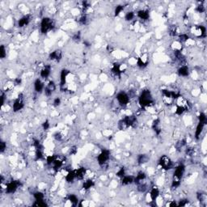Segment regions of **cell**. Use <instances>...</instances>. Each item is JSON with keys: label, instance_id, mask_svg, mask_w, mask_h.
<instances>
[{"label": "cell", "instance_id": "1", "mask_svg": "<svg viewBox=\"0 0 207 207\" xmlns=\"http://www.w3.org/2000/svg\"><path fill=\"white\" fill-rule=\"evenodd\" d=\"M138 102H139V105H141V107H143V108L152 105L153 103H154V100H153L152 95L151 93V91L149 90H143L139 96Z\"/></svg>", "mask_w": 207, "mask_h": 207}, {"label": "cell", "instance_id": "2", "mask_svg": "<svg viewBox=\"0 0 207 207\" xmlns=\"http://www.w3.org/2000/svg\"><path fill=\"white\" fill-rule=\"evenodd\" d=\"M54 22L49 17H43L40 21V30L42 34H46L54 28Z\"/></svg>", "mask_w": 207, "mask_h": 207}, {"label": "cell", "instance_id": "3", "mask_svg": "<svg viewBox=\"0 0 207 207\" xmlns=\"http://www.w3.org/2000/svg\"><path fill=\"white\" fill-rule=\"evenodd\" d=\"M109 160H110V151L107 149L103 150L97 157V162L99 165L101 167L105 166Z\"/></svg>", "mask_w": 207, "mask_h": 207}, {"label": "cell", "instance_id": "4", "mask_svg": "<svg viewBox=\"0 0 207 207\" xmlns=\"http://www.w3.org/2000/svg\"><path fill=\"white\" fill-rule=\"evenodd\" d=\"M159 164H160V167L164 170H167V171L173 168V162L167 155H162L160 157Z\"/></svg>", "mask_w": 207, "mask_h": 207}, {"label": "cell", "instance_id": "5", "mask_svg": "<svg viewBox=\"0 0 207 207\" xmlns=\"http://www.w3.org/2000/svg\"><path fill=\"white\" fill-rule=\"evenodd\" d=\"M24 107V97L23 94H20L17 98L15 99L12 105V109L15 113L20 111Z\"/></svg>", "mask_w": 207, "mask_h": 207}, {"label": "cell", "instance_id": "6", "mask_svg": "<svg viewBox=\"0 0 207 207\" xmlns=\"http://www.w3.org/2000/svg\"><path fill=\"white\" fill-rule=\"evenodd\" d=\"M185 166L183 164H180L178 166L174 169L172 180L181 181V179L182 177H183L184 174H185Z\"/></svg>", "mask_w": 207, "mask_h": 207}, {"label": "cell", "instance_id": "7", "mask_svg": "<svg viewBox=\"0 0 207 207\" xmlns=\"http://www.w3.org/2000/svg\"><path fill=\"white\" fill-rule=\"evenodd\" d=\"M116 99L121 106H126L130 100V98L128 93L125 92V91H121L119 93H117Z\"/></svg>", "mask_w": 207, "mask_h": 207}, {"label": "cell", "instance_id": "8", "mask_svg": "<svg viewBox=\"0 0 207 207\" xmlns=\"http://www.w3.org/2000/svg\"><path fill=\"white\" fill-rule=\"evenodd\" d=\"M20 185V181H12L6 184V193L7 194H13L16 192V190Z\"/></svg>", "mask_w": 207, "mask_h": 207}, {"label": "cell", "instance_id": "9", "mask_svg": "<svg viewBox=\"0 0 207 207\" xmlns=\"http://www.w3.org/2000/svg\"><path fill=\"white\" fill-rule=\"evenodd\" d=\"M56 88H57L56 84H55L53 80H50V81L48 83L47 85L45 86V89H44V94H45V96L49 97V96H51V95H53L54 91H56Z\"/></svg>", "mask_w": 207, "mask_h": 207}, {"label": "cell", "instance_id": "10", "mask_svg": "<svg viewBox=\"0 0 207 207\" xmlns=\"http://www.w3.org/2000/svg\"><path fill=\"white\" fill-rule=\"evenodd\" d=\"M52 66L50 65H45L40 71V77L41 79H46L51 75Z\"/></svg>", "mask_w": 207, "mask_h": 207}, {"label": "cell", "instance_id": "11", "mask_svg": "<svg viewBox=\"0 0 207 207\" xmlns=\"http://www.w3.org/2000/svg\"><path fill=\"white\" fill-rule=\"evenodd\" d=\"M33 86H34V90H35L36 93H41L42 91H44V89H45V87L44 82L40 78L36 79L35 80Z\"/></svg>", "mask_w": 207, "mask_h": 207}, {"label": "cell", "instance_id": "12", "mask_svg": "<svg viewBox=\"0 0 207 207\" xmlns=\"http://www.w3.org/2000/svg\"><path fill=\"white\" fill-rule=\"evenodd\" d=\"M30 22H31V15L28 14L23 15L18 20V27L19 28H24L25 26L29 25Z\"/></svg>", "mask_w": 207, "mask_h": 207}, {"label": "cell", "instance_id": "13", "mask_svg": "<svg viewBox=\"0 0 207 207\" xmlns=\"http://www.w3.org/2000/svg\"><path fill=\"white\" fill-rule=\"evenodd\" d=\"M194 33L197 36L201 37V38L206 37V29L203 25L197 26L194 29Z\"/></svg>", "mask_w": 207, "mask_h": 207}, {"label": "cell", "instance_id": "14", "mask_svg": "<svg viewBox=\"0 0 207 207\" xmlns=\"http://www.w3.org/2000/svg\"><path fill=\"white\" fill-rule=\"evenodd\" d=\"M177 73H178L179 76L183 77V78H185V77H188L190 74V70H189V66L187 65H184V66H181L180 68L177 70Z\"/></svg>", "mask_w": 207, "mask_h": 207}, {"label": "cell", "instance_id": "15", "mask_svg": "<svg viewBox=\"0 0 207 207\" xmlns=\"http://www.w3.org/2000/svg\"><path fill=\"white\" fill-rule=\"evenodd\" d=\"M70 71L68 70L63 69L60 73V87L61 88H63L65 87L66 82V78L69 75Z\"/></svg>", "mask_w": 207, "mask_h": 207}, {"label": "cell", "instance_id": "16", "mask_svg": "<svg viewBox=\"0 0 207 207\" xmlns=\"http://www.w3.org/2000/svg\"><path fill=\"white\" fill-rule=\"evenodd\" d=\"M62 52L59 49L53 51L49 54V59L52 61H55V62H60V60L62 59Z\"/></svg>", "mask_w": 207, "mask_h": 207}, {"label": "cell", "instance_id": "17", "mask_svg": "<svg viewBox=\"0 0 207 207\" xmlns=\"http://www.w3.org/2000/svg\"><path fill=\"white\" fill-rule=\"evenodd\" d=\"M137 15L142 20H147L150 18V12L146 9H142L137 12Z\"/></svg>", "mask_w": 207, "mask_h": 207}, {"label": "cell", "instance_id": "18", "mask_svg": "<svg viewBox=\"0 0 207 207\" xmlns=\"http://www.w3.org/2000/svg\"><path fill=\"white\" fill-rule=\"evenodd\" d=\"M206 124L198 121V124L197 125L196 130H195V138H196V139H199L200 138V136L202 134V132H203V130L205 126H206Z\"/></svg>", "mask_w": 207, "mask_h": 207}, {"label": "cell", "instance_id": "19", "mask_svg": "<svg viewBox=\"0 0 207 207\" xmlns=\"http://www.w3.org/2000/svg\"><path fill=\"white\" fill-rule=\"evenodd\" d=\"M87 173V170L85 167H80L78 170L75 171V174H76V179L79 181H82L84 180V176H86Z\"/></svg>", "mask_w": 207, "mask_h": 207}, {"label": "cell", "instance_id": "20", "mask_svg": "<svg viewBox=\"0 0 207 207\" xmlns=\"http://www.w3.org/2000/svg\"><path fill=\"white\" fill-rule=\"evenodd\" d=\"M132 183H135V177L132 176H124L121 180L122 185H129Z\"/></svg>", "mask_w": 207, "mask_h": 207}, {"label": "cell", "instance_id": "21", "mask_svg": "<svg viewBox=\"0 0 207 207\" xmlns=\"http://www.w3.org/2000/svg\"><path fill=\"white\" fill-rule=\"evenodd\" d=\"M76 179V174H75V171H69L67 175L66 176V181L67 183L71 184L75 181Z\"/></svg>", "mask_w": 207, "mask_h": 207}, {"label": "cell", "instance_id": "22", "mask_svg": "<svg viewBox=\"0 0 207 207\" xmlns=\"http://www.w3.org/2000/svg\"><path fill=\"white\" fill-rule=\"evenodd\" d=\"M160 189L156 188V187H155V188H153V189H151V193H150V196H151V201H156L158 197H160Z\"/></svg>", "mask_w": 207, "mask_h": 207}, {"label": "cell", "instance_id": "23", "mask_svg": "<svg viewBox=\"0 0 207 207\" xmlns=\"http://www.w3.org/2000/svg\"><path fill=\"white\" fill-rule=\"evenodd\" d=\"M152 129L156 133L157 135H160L161 133V128H160V120L155 119L152 123Z\"/></svg>", "mask_w": 207, "mask_h": 207}, {"label": "cell", "instance_id": "24", "mask_svg": "<svg viewBox=\"0 0 207 207\" xmlns=\"http://www.w3.org/2000/svg\"><path fill=\"white\" fill-rule=\"evenodd\" d=\"M94 181H93L92 180H91V179H88V180H87V181H85L84 182V184H83V189H84V190H88V189L92 188V187L94 186Z\"/></svg>", "mask_w": 207, "mask_h": 207}, {"label": "cell", "instance_id": "25", "mask_svg": "<svg viewBox=\"0 0 207 207\" xmlns=\"http://www.w3.org/2000/svg\"><path fill=\"white\" fill-rule=\"evenodd\" d=\"M149 160L148 156L145 155V154H142V155H139L137 158V161H138V164H146L147 161Z\"/></svg>", "mask_w": 207, "mask_h": 207}, {"label": "cell", "instance_id": "26", "mask_svg": "<svg viewBox=\"0 0 207 207\" xmlns=\"http://www.w3.org/2000/svg\"><path fill=\"white\" fill-rule=\"evenodd\" d=\"M33 197H34L36 201H40L45 200V195H44V193H41V192H39V191L33 193Z\"/></svg>", "mask_w": 207, "mask_h": 207}, {"label": "cell", "instance_id": "27", "mask_svg": "<svg viewBox=\"0 0 207 207\" xmlns=\"http://www.w3.org/2000/svg\"><path fill=\"white\" fill-rule=\"evenodd\" d=\"M68 201H70V203L72 204L73 206H76L79 202V198L75 194H70L69 197H68Z\"/></svg>", "mask_w": 207, "mask_h": 207}, {"label": "cell", "instance_id": "28", "mask_svg": "<svg viewBox=\"0 0 207 207\" xmlns=\"http://www.w3.org/2000/svg\"><path fill=\"white\" fill-rule=\"evenodd\" d=\"M189 35L187 33H181L179 35V40L181 43H185L189 40Z\"/></svg>", "mask_w": 207, "mask_h": 207}, {"label": "cell", "instance_id": "29", "mask_svg": "<svg viewBox=\"0 0 207 207\" xmlns=\"http://www.w3.org/2000/svg\"><path fill=\"white\" fill-rule=\"evenodd\" d=\"M185 111H186L185 106L179 105V106H177L176 110V115H178V116H181V115H182V114L185 113Z\"/></svg>", "mask_w": 207, "mask_h": 207}, {"label": "cell", "instance_id": "30", "mask_svg": "<svg viewBox=\"0 0 207 207\" xmlns=\"http://www.w3.org/2000/svg\"><path fill=\"white\" fill-rule=\"evenodd\" d=\"M135 12H133V11H129V12H127V13L125 14V20L126 21H132V20L135 19Z\"/></svg>", "mask_w": 207, "mask_h": 207}, {"label": "cell", "instance_id": "31", "mask_svg": "<svg viewBox=\"0 0 207 207\" xmlns=\"http://www.w3.org/2000/svg\"><path fill=\"white\" fill-rule=\"evenodd\" d=\"M6 57H7V48L4 45H2L0 48V58L4 59Z\"/></svg>", "mask_w": 207, "mask_h": 207}, {"label": "cell", "instance_id": "32", "mask_svg": "<svg viewBox=\"0 0 207 207\" xmlns=\"http://www.w3.org/2000/svg\"><path fill=\"white\" fill-rule=\"evenodd\" d=\"M124 8H125L124 5H118V6H116V8H115V11H114V15H115V16H118V15H120L121 13L124 11Z\"/></svg>", "mask_w": 207, "mask_h": 207}, {"label": "cell", "instance_id": "33", "mask_svg": "<svg viewBox=\"0 0 207 207\" xmlns=\"http://www.w3.org/2000/svg\"><path fill=\"white\" fill-rule=\"evenodd\" d=\"M87 22V16L85 14L82 15L79 19V23L81 25H85Z\"/></svg>", "mask_w": 207, "mask_h": 207}, {"label": "cell", "instance_id": "34", "mask_svg": "<svg viewBox=\"0 0 207 207\" xmlns=\"http://www.w3.org/2000/svg\"><path fill=\"white\" fill-rule=\"evenodd\" d=\"M54 139L56 140V141L60 142V141H62V138H63V135H62V133H61V132L57 131L56 133H54Z\"/></svg>", "mask_w": 207, "mask_h": 207}, {"label": "cell", "instance_id": "35", "mask_svg": "<svg viewBox=\"0 0 207 207\" xmlns=\"http://www.w3.org/2000/svg\"><path fill=\"white\" fill-rule=\"evenodd\" d=\"M61 104H62V100H61V98L56 97V98L54 99V100H53V105L55 106V107H58Z\"/></svg>", "mask_w": 207, "mask_h": 207}, {"label": "cell", "instance_id": "36", "mask_svg": "<svg viewBox=\"0 0 207 207\" xmlns=\"http://www.w3.org/2000/svg\"><path fill=\"white\" fill-rule=\"evenodd\" d=\"M205 194L202 193L201 192H198L197 193V199L199 201H203L205 200Z\"/></svg>", "mask_w": 207, "mask_h": 207}, {"label": "cell", "instance_id": "37", "mask_svg": "<svg viewBox=\"0 0 207 207\" xmlns=\"http://www.w3.org/2000/svg\"><path fill=\"white\" fill-rule=\"evenodd\" d=\"M196 10L198 13H203L204 11H206V7H205L203 4L201 3L200 5H198V6L197 7Z\"/></svg>", "mask_w": 207, "mask_h": 207}, {"label": "cell", "instance_id": "38", "mask_svg": "<svg viewBox=\"0 0 207 207\" xmlns=\"http://www.w3.org/2000/svg\"><path fill=\"white\" fill-rule=\"evenodd\" d=\"M49 127H50V124H49V121L48 120L44 121L43 123H42V128H43V130L45 131L48 130L49 129Z\"/></svg>", "mask_w": 207, "mask_h": 207}, {"label": "cell", "instance_id": "39", "mask_svg": "<svg viewBox=\"0 0 207 207\" xmlns=\"http://www.w3.org/2000/svg\"><path fill=\"white\" fill-rule=\"evenodd\" d=\"M0 150H1V153H3L6 150H7V142L2 141L0 143Z\"/></svg>", "mask_w": 207, "mask_h": 207}, {"label": "cell", "instance_id": "40", "mask_svg": "<svg viewBox=\"0 0 207 207\" xmlns=\"http://www.w3.org/2000/svg\"><path fill=\"white\" fill-rule=\"evenodd\" d=\"M89 7H90V3H89V2L84 1V2L82 3V8H83V10H84V11H87Z\"/></svg>", "mask_w": 207, "mask_h": 207}, {"label": "cell", "instance_id": "41", "mask_svg": "<svg viewBox=\"0 0 207 207\" xmlns=\"http://www.w3.org/2000/svg\"><path fill=\"white\" fill-rule=\"evenodd\" d=\"M80 39H81V34H80V32H78V33L74 34V36H73V40H76V41H79Z\"/></svg>", "mask_w": 207, "mask_h": 207}, {"label": "cell", "instance_id": "42", "mask_svg": "<svg viewBox=\"0 0 207 207\" xmlns=\"http://www.w3.org/2000/svg\"><path fill=\"white\" fill-rule=\"evenodd\" d=\"M15 85H16V86H19V85H20V84H22V79L21 78H16L15 79Z\"/></svg>", "mask_w": 207, "mask_h": 207}, {"label": "cell", "instance_id": "43", "mask_svg": "<svg viewBox=\"0 0 207 207\" xmlns=\"http://www.w3.org/2000/svg\"><path fill=\"white\" fill-rule=\"evenodd\" d=\"M70 155H75V154L77 153V147H76V146H73L72 148H70Z\"/></svg>", "mask_w": 207, "mask_h": 207}]
</instances>
